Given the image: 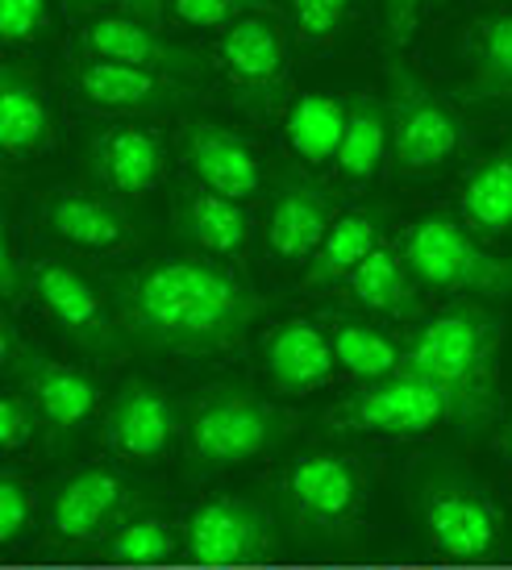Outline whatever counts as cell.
<instances>
[{
    "label": "cell",
    "instance_id": "29",
    "mask_svg": "<svg viewBox=\"0 0 512 570\" xmlns=\"http://www.w3.org/2000/svg\"><path fill=\"white\" fill-rule=\"evenodd\" d=\"M329 342H334L337 366L363 383H380L404 366V350L387 333L371 330L367 321H342Z\"/></svg>",
    "mask_w": 512,
    "mask_h": 570
},
{
    "label": "cell",
    "instance_id": "20",
    "mask_svg": "<svg viewBox=\"0 0 512 570\" xmlns=\"http://www.w3.org/2000/svg\"><path fill=\"white\" fill-rule=\"evenodd\" d=\"M263 366L272 375L275 392L308 396V392H317V387L334 380V342L308 321H284L263 342Z\"/></svg>",
    "mask_w": 512,
    "mask_h": 570
},
{
    "label": "cell",
    "instance_id": "3",
    "mask_svg": "<svg viewBox=\"0 0 512 570\" xmlns=\"http://www.w3.org/2000/svg\"><path fill=\"white\" fill-rule=\"evenodd\" d=\"M404 267L430 292H459V296H512V258H500L483 246L463 222L454 217H421L408 225L401 246Z\"/></svg>",
    "mask_w": 512,
    "mask_h": 570
},
{
    "label": "cell",
    "instance_id": "4",
    "mask_svg": "<svg viewBox=\"0 0 512 570\" xmlns=\"http://www.w3.org/2000/svg\"><path fill=\"white\" fill-rule=\"evenodd\" d=\"M325 425L337 433H358V438L408 442V438H425L442 425H466V416L437 383L401 366L387 380L363 383L354 396H346L325 416Z\"/></svg>",
    "mask_w": 512,
    "mask_h": 570
},
{
    "label": "cell",
    "instance_id": "19",
    "mask_svg": "<svg viewBox=\"0 0 512 570\" xmlns=\"http://www.w3.org/2000/svg\"><path fill=\"white\" fill-rule=\"evenodd\" d=\"M334 196L313 179H288L267 213V250L279 263H305L334 229Z\"/></svg>",
    "mask_w": 512,
    "mask_h": 570
},
{
    "label": "cell",
    "instance_id": "33",
    "mask_svg": "<svg viewBox=\"0 0 512 570\" xmlns=\"http://www.w3.org/2000/svg\"><path fill=\"white\" fill-rule=\"evenodd\" d=\"M258 4H267V0H171V13L179 21H188V26H234L242 17H250Z\"/></svg>",
    "mask_w": 512,
    "mask_h": 570
},
{
    "label": "cell",
    "instance_id": "2",
    "mask_svg": "<svg viewBox=\"0 0 512 570\" xmlns=\"http://www.w3.org/2000/svg\"><path fill=\"white\" fill-rule=\"evenodd\" d=\"M504 342V325L496 313L480 304H454L430 317L404 346V371L437 383L459 409L466 425H483L496 409L492 363Z\"/></svg>",
    "mask_w": 512,
    "mask_h": 570
},
{
    "label": "cell",
    "instance_id": "38",
    "mask_svg": "<svg viewBox=\"0 0 512 570\" xmlns=\"http://www.w3.org/2000/svg\"><path fill=\"white\" fill-rule=\"evenodd\" d=\"M21 287H30V271H21L17 246L4 238V254H0V292H4V301L9 304H17L21 301Z\"/></svg>",
    "mask_w": 512,
    "mask_h": 570
},
{
    "label": "cell",
    "instance_id": "6",
    "mask_svg": "<svg viewBox=\"0 0 512 570\" xmlns=\"http://www.w3.org/2000/svg\"><path fill=\"white\" fill-rule=\"evenodd\" d=\"M387 117H392V155L404 175H430L454 159L463 126L437 96L404 63H387Z\"/></svg>",
    "mask_w": 512,
    "mask_h": 570
},
{
    "label": "cell",
    "instance_id": "5",
    "mask_svg": "<svg viewBox=\"0 0 512 570\" xmlns=\"http://www.w3.org/2000/svg\"><path fill=\"white\" fill-rule=\"evenodd\" d=\"M288 433V416L255 392L217 387L188 412V450L208 466H238L267 454Z\"/></svg>",
    "mask_w": 512,
    "mask_h": 570
},
{
    "label": "cell",
    "instance_id": "8",
    "mask_svg": "<svg viewBox=\"0 0 512 570\" xmlns=\"http://www.w3.org/2000/svg\"><path fill=\"white\" fill-rule=\"evenodd\" d=\"M421 524L433 546L454 562H483L504 554V512L483 491L463 488L454 479L425 488Z\"/></svg>",
    "mask_w": 512,
    "mask_h": 570
},
{
    "label": "cell",
    "instance_id": "34",
    "mask_svg": "<svg viewBox=\"0 0 512 570\" xmlns=\"http://www.w3.org/2000/svg\"><path fill=\"white\" fill-rule=\"evenodd\" d=\"M33 521V491L17 475L0 479V541H17Z\"/></svg>",
    "mask_w": 512,
    "mask_h": 570
},
{
    "label": "cell",
    "instance_id": "16",
    "mask_svg": "<svg viewBox=\"0 0 512 570\" xmlns=\"http://www.w3.org/2000/svg\"><path fill=\"white\" fill-rule=\"evenodd\" d=\"M105 442L129 462L163 459L176 442V400L155 383H126L105 416Z\"/></svg>",
    "mask_w": 512,
    "mask_h": 570
},
{
    "label": "cell",
    "instance_id": "24",
    "mask_svg": "<svg viewBox=\"0 0 512 570\" xmlns=\"http://www.w3.org/2000/svg\"><path fill=\"white\" fill-rule=\"evenodd\" d=\"M459 208L471 234H483V238L512 234V146L471 167L459 191Z\"/></svg>",
    "mask_w": 512,
    "mask_h": 570
},
{
    "label": "cell",
    "instance_id": "32",
    "mask_svg": "<svg viewBox=\"0 0 512 570\" xmlns=\"http://www.w3.org/2000/svg\"><path fill=\"white\" fill-rule=\"evenodd\" d=\"M292 4V26L305 42H334L346 17H351L354 0H288Z\"/></svg>",
    "mask_w": 512,
    "mask_h": 570
},
{
    "label": "cell",
    "instance_id": "1",
    "mask_svg": "<svg viewBox=\"0 0 512 570\" xmlns=\"http://www.w3.org/2000/svg\"><path fill=\"white\" fill-rule=\"evenodd\" d=\"M263 301L205 254L155 258L117 284V330L155 354H217L255 325Z\"/></svg>",
    "mask_w": 512,
    "mask_h": 570
},
{
    "label": "cell",
    "instance_id": "41",
    "mask_svg": "<svg viewBox=\"0 0 512 570\" xmlns=\"http://www.w3.org/2000/svg\"><path fill=\"white\" fill-rule=\"evenodd\" d=\"M500 442H504V459L512 462V416H509V425H504V438H500Z\"/></svg>",
    "mask_w": 512,
    "mask_h": 570
},
{
    "label": "cell",
    "instance_id": "28",
    "mask_svg": "<svg viewBox=\"0 0 512 570\" xmlns=\"http://www.w3.org/2000/svg\"><path fill=\"white\" fill-rule=\"evenodd\" d=\"M346 112H351V100H337L325 92L296 96L288 121H284L288 146L305 163H334L342 138H346Z\"/></svg>",
    "mask_w": 512,
    "mask_h": 570
},
{
    "label": "cell",
    "instance_id": "36",
    "mask_svg": "<svg viewBox=\"0 0 512 570\" xmlns=\"http://www.w3.org/2000/svg\"><path fill=\"white\" fill-rule=\"evenodd\" d=\"M33 412L38 409L26 396H17V392H9V396L0 400V450L4 454H13L26 442H33V429H38Z\"/></svg>",
    "mask_w": 512,
    "mask_h": 570
},
{
    "label": "cell",
    "instance_id": "25",
    "mask_svg": "<svg viewBox=\"0 0 512 570\" xmlns=\"http://www.w3.org/2000/svg\"><path fill=\"white\" fill-rule=\"evenodd\" d=\"M413 271L404 267V258L387 246H375V250L351 271V296L367 313H380V317L392 321H408L421 313V292H416Z\"/></svg>",
    "mask_w": 512,
    "mask_h": 570
},
{
    "label": "cell",
    "instance_id": "10",
    "mask_svg": "<svg viewBox=\"0 0 512 570\" xmlns=\"http://www.w3.org/2000/svg\"><path fill=\"white\" fill-rule=\"evenodd\" d=\"M221 67L246 109L272 112L288 88V38L267 13L234 21L221 38Z\"/></svg>",
    "mask_w": 512,
    "mask_h": 570
},
{
    "label": "cell",
    "instance_id": "26",
    "mask_svg": "<svg viewBox=\"0 0 512 570\" xmlns=\"http://www.w3.org/2000/svg\"><path fill=\"white\" fill-rule=\"evenodd\" d=\"M380 229H384V217L371 213V208L342 213L334 222V229L325 234V242H321V250L308 258V271H305L308 292L313 287H329L337 279H351V271L380 246Z\"/></svg>",
    "mask_w": 512,
    "mask_h": 570
},
{
    "label": "cell",
    "instance_id": "12",
    "mask_svg": "<svg viewBox=\"0 0 512 570\" xmlns=\"http://www.w3.org/2000/svg\"><path fill=\"white\" fill-rule=\"evenodd\" d=\"M30 292L38 296V304L47 308V317L59 330L80 342L92 354H112L117 350V321L105 308V296L97 292L92 279H83L76 267H67L59 258H42L30 263Z\"/></svg>",
    "mask_w": 512,
    "mask_h": 570
},
{
    "label": "cell",
    "instance_id": "37",
    "mask_svg": "<svg viewBox=\"0 0 512 570\" xmlns=\"http://www.w3.org/2000/svg\"><path fill=\"white\" fill-rule=\"evenodd\" d=\"M425 0H384V17H387V42L392 47H404L408 42V33L416 26V9H421Z\"/></svg>",
    "mask_w": 512,
    "mask_h": 570
},
{
    "label": "cell",
    "instance_id": "9",
    "mask_svg": "<svg viewBox=\"0 0 512 570\" xmlns=\"http://www.w3.org/2000/svg\"><path fill=\"white\" fill-rule=\"evenodd\" d=\"M284 504L292 521L313 533H342L351 529L363 504V475L346 454H305L284 471Z\"/></svg>",
    "mask_w": 512,
    "mask_h": 570
},
{
    "label": "cell",
    "instance_id": "21",
    "mask_svg": "<svg viewBox=\"0 0 512 570\" xmlns=\"http://www.w3.org/2000/svg\"><path fill=\"white\" fill-rule=\"evenodd\" d=\"M42 222L59 242L88 254L126 250L134 242L126 208L97 196V191H55L42 205Z\"/></svg>",
    "mask_w": 512,
    "mask_h": 570
},
{
    "label": "cell",
    "instance_id": "18",
    "mask_svg": "<svg viewBox=\"0 0 512 570\" xmlns=\"http://www.w3.org/2000/svg\"><path fill=\"white\" fill-rule=\"evenodd\" d=\"M129 508V488L121 475L88 466L76 471L63 488L55 491V504H50V533L67 546H83V541L109 533L112 524L126 517Z\"/></svg>",
    "mask_w": 512,
    "mask_h": 570
},
{
    "label": "cell",
    "instance_id": "31",
    "mask_svg": "<svg viewBox=\"0 0 512 570\" xmlns=\"http://www.w3.org/2000/svg\"><path fill=\"white\" fill-rule=\"evenodd\" d=\"M179 533L163 517H134L126 521L105 546V558L121 562V567H155L176 554Z\"/></svg>",
    "mask_w": 512,
    "mask_h": 570
},
{
    "label": "cell",
    "instance_id": "30",
    "mask_svg": "<svg viewBox=\"0 0 512 570\" xmlns=\"http://www.w3.org/2000/svg\"><path fill=\"white\" fill-rule=\"evenodd\" d=\"M463 96L471 100H509L512 96V13H492L480 26L475 76Z\"/></svg>",
    "mask_w": 512,
    "mask_h": 570
},
{
    "label": "cell",
    "instance_id": "35",
    "mask_svg": "<svg viewBox=\"0 0 512 570\" xmlns=\"http://www.w3.org/2000/svg\"><path fill=\"white\" fill-rule=\"evenodd\" d=\"M50 0H0V33L4 42H30L47 26Z\"/></svg>",
    "mask_w": 512,
    "mask_h": 570
},
{
    "label": "cell",
    "instance_id": "40",
    "mask_svg": "<svg viewBox=\"0 0 512 570\" xmlns=\"http://www.w3.org/2000/svg\"><path fill=\"white\" fill-rule=\"evenodd\" d=\"M71 13H97V9H105V4H112V0H63Z\"/></svg>",
    "mask_w": 512,
    "mask_h": 570
},
{
    "label": "cell",
    "instance_id": "7",
    "mask_svg": "<svg viewBox=\"0 0 512 570\" xmlns=\"http://www.w3.org/2000/svg\"><path fill=\"white\" fill-rule=\"evenodd\" d=\"M275 524L255 500L213 495L184 524V554L200 567H250L275 558Z\"/></svg>",
    "mask_w": 512,
    "mask_h": 570
},
{
    "label": "cell",
    "instance_id": "39",
    "mask_svg": "<svg viewBox=\"0 0 512 570\" xmlns=\"http://www.w3.org/2000/svg\"><path fill=\"white\" fill-rule=\"evenodd\" d=\"M126 4H129V17H138V21H146V26H159L163 4H167V0H126Z\"/></svg>",
    "mask_w": 512,
    "mask_h": 570
},
{
    "label": "cell",
    "instance_id": "11",
    "mask_svg": "<svg viewBox=\"0 0 512 570\" xmlns=\"http://www.w3.org/2000/svg\"><path fill=\"white\" fill-rule=\"evenodd\" d=\"M80 50L88 59H109V63H129L159 71L171 80H205V55L184 42L163 38L159 26H146L138 17H92L80 30Z\"/></svg>",
    "mask_w": 512,
    "mask_h": 570
},
{
    "label": "cell",
    "instance_id": "15",
    "mask_svg": "<svg viewBox=\"0 0 512 570\" xmlns=\"http://www.w3.org/2000/svg\"><path fill=\"white\" fill-rule=\"evenodd\" d=\"M179 155L196 184L229 200H255L263 191V163L234 129L217 121H188L179 129Z\"/></svg>",
    "mask_w": 512,
    "mask_h": 570
},
{
    "label": "cell",
    "instance_id": "17",
    "mask_svg": "<svg viewBox=\"0 0 512 570\" xmlns=\"http://www.w3.org/2000/svg\"><path fill=\"white\" fill-rule=\"evenodd\" d=\"M88 175L117 196H146L159 188L167 175V150H163L159 134L134 126V121L109 126L88 146Z\"/></svg>",
    "mask_w": 512,
    "mask_h": 570
},
{
    "label": "cell",
    "instance_id": "22",
    "mask_svg": "<svg viewBox=\"0 0 512 570\" xmlns=\"http://www.w3.org/2000/svg\"><path fill=\"white\" fill-rule=\"evenodd\" d=\"M176 229L179 238L196 246L200 254H208V258L242 263L246 250H250V217H246V208L208 188L179 191Z\"/></svg>",
    "mask_w": 512,
    "mask_h": 570
},
{
    "label": "cell",
    "instance_id": "27",
    "mask_svg": "<svg viewBox=\"0 0 512 570\" xmlns=\"http://www.w3.org/2000/svg\"><path fill=\"white\" fill-rule=\"evenodd\" d=\"M392 146V117H387V105L375 100V96H354L351 112H346V138H342V150H337V175L346 184H371L380 167H384V155Z\"/></svg>",
    "mask_w": 512,
    "mask_h": 570
},
{
    "label": "cell",
    "instance_id": "14",
    "mask_svg": "<svg viewBox=\"0 0 512 570\" xmlns=\"http://www.w3.org/2000/svg\"><path fill=\"white\" fill-rule=\"evenodd\" d=\"M76 92L100 112L121 117H163L193 100V88L184 80L146 71V67L109 63V59H83L76 67Z\"/></svg>",
    "mask_w": 512,
    "mask_h": 570
},
{
    "label": "cell",
    "instance_id": "23",
    "mask_svg": "<svg viewBox=\"0 0 512 570\" xmlns=\"http://www.w3.org/2000/svg\"><path fill=\"white\" fill-rule=\"evenodd\" d=\"M55 138V117L38 80L21 67L0 71V146L9 159H33Z\"/></svg>",
    "mask_w": 512,
    "mask_h": 570
},
{
    "label": "cell",
    "instance_id": "13",
    "mask_svg": "<svg viewBox=\"0 0 512 570\" xmlns=\"http://www.w3.org/2000/svg\"><path fill=\"white\" fill-rule=\"evenodd\" d=\"M9 366L21 380V396L30 400L38 416L47 421V429L55 433H67V429L83 425L100 404V387L88 371H76V366L59 363V358H47L38 350L21 346L9 337Z\"/></svg>",
    "mask_w": 512,
    "mask_h": 570
}]
</instances>
